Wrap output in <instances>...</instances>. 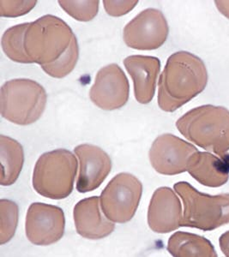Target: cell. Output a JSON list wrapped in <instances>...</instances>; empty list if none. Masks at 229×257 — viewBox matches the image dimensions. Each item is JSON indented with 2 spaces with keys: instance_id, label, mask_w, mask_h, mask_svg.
I'll list each match as a JSON object with an SVG mask.
<instances>
[{
  "instance_id": "3957f363",
  "label": "cell",
  "mask_w": 229,
  "mask_h": 257,
  "mask_svg": "<svg viewBox=\"0 0 229 257\" xmlns=\"http://www.w3.org/2000/svg\"><path fill=\"white\" fill-rule=\"evenodd\" d=\"M75 37L65 21L55 16H43L29 24L24 35V51L32 64L41 68L49 66L67 53Z\"/></svg>"
},
{
  "instance_id": "ac0fdd59",
  "label": "cell",
  "mask_w": 229,
  "mask_h": 257,
  "mask_svg": "<svg viewBox=\"0 0 229 257\" xmlns=\"http://www.w3.org/2000/svg\"><path fill=\"white\" fill-rule=\"evenodd\" d=\"M1 181L3 186L15 184L24 162V148L18 141L4 135L0 136Z\"/></svg>"
},
{
  "instance_id": "cb8c5ba5",
  "label": "cell",
  "mask_w": 229,
  "mask_h": 257,
  "mask_svg": "<svg viewBox=\"0 0 229 257\" xmlns=\"http://www.w3.org/2000/svg\"><path fill=\"white\" fill-rule=\"evenodd\" d=\"M138 4V1H112V0H104L103 6L106 13L111 17L119 18L121 16L126 15L133 11Z\"/></svg>"
},
{
  "instance_id": "30bf717a",
  "label": "cell",
  "mask_w": 229,
  "mask_h": 257,
  "mask_svg": "<svg viewBox=\"0 0 229 257\" xmlns=\"http://www.w3.org/2000/svg\"><path fill=\"white\" fill-rule=\"evenodd\" d=\"M65 219L61 208L36 202L27 213L26 236L36 245H50L61 239L65 232Z\"/></svg>"
},
{
  "instance_id": "ffe728a7",
  "label": "cell",
  "mask_w": 229,
  "mask_h": 257,
  "mask_svg": "<svg viewBox=\"0 0 229 257\" xmlns=\"http://www.w3.org/2000/svg\"><path fill=\"white\" fill-rule=\"evenodd\" d=\"M0 242L5 244L15 235L18 222V207L15 202L2 199L0 201Z\"/></svg>"
},
{
  "instance_id": "9a60e30c",
  "label": "cell",
  "mask_w": 229,
  "mask_h": 257,
  "mask_svg": "<svg viewBox=\"0 0 229 257\" xmlns=\"http://www.w3.org/2000/svg\"><path fill=\"white\" fill-rule=\"evenodd\" d=\"M74 221L77 233L88 239H100L114 231V223L103 213L99 197L81 200L75 206Z\"/></svg>"
},
{
  "instance_id": "5bb4252c",
  "label": "cell",
  "mask_w": 229,
  "mask_h": 257,
  "mask_svg": "<svg viewBox=\"0 0 229 257\" xmlns=\"http://www.w3.org/2000/svg\"><path fill=\"white\" fill-rule=\"evenodd\" d=\"M133 81L137 101L148 104L156 93V82L161 70V61L152 56L132 55L123 61Z\"/></svg>"
},
{
  "instance_id": "277c9868",
  "label": "cell",
  "mask_w": 229,
  "mask_h": 257,
  "mask_svg": "<svg viewBox=\"0 0 229 257\" xmlns=\"http://www.w3.org/2000/svg\"><path fill=\"white\" fill-rule=\"evenodd\" d=\"M77 164L76 156L67 149L45 153L35 166L33 187L47 198H66L73 190Z\"/></svg>"
},
{
  "instance_id": "7a4b0ae2",
  "label": "cell",
  "mask_w": 229,
  "mask_h": 257,
  "mask_svg": "<svg viewBox=\"0 0 229 257\" xmlns=\"http://www.w3.org/2000/svg\"><path fill=\"white\" fill-rule=\"evenodd\" d=\"M176 127L183 137L207 152L221 157L229 151V111L223 106L191 109L177 120Z\"/></svg>"
},
{
  "instance_id": "2e32d148",
  "label": "cell",
  "mask_w": 229,
  "mask_h": 257,
  "mask_svg": "<svg viewBox=\"0 0 229 257\" xmlns=\"http://www.w3.org/2000/svg\"><path fill=\"white\" fill-rule=\"evenodd\" d=\"M189 174L207 187H220L229 179V168L219 157L209 152L194 154L187 166Z\"/></svg>"
},
{
  "instance_id": "4fadbf2b",
  "label": "cell",
  "mask_w": 229,
  "mask_h": 257,
  "mask_svg": "<svg viewBox=\"0 0 229 257\" xmlns=\"http://www.w3.org/2000/svg\"><path fill=\"white\" fill-rule=\"evenodd\" d=\"M182 206L175 192L161 187L153 194L148 211V224L157 233L175 231L182 224Z\"/></svg>"
},
{
  "instance_id": "d4e9b609",
  "label": "cell",
  "mask_w": 229,
  "mask_h": 257,
  "mask_svg": "<svg viewBox=\"0 0 229 257\" xmlns=\"http://www.w3.org/2000/svg\"><path fill=\"white\" fill-rule=\"evenodd\" d=\"M219 244L225 256L229 257V231L224 232L219 238Z\"/></svg>"
},
{
  "instance_id": "4316f807",
  "label": "cell",
  "mask_w": 229,
  "mask_h": 257,
  "mask_svg": "<svg viewBox=\"0 0 229 257\" xmlns=\"http://www.w3.org/2000/svg\"><path fill=\"white\" fill-rule=\"evenodd\" d=\"M219 158L223 161L224 163L226 164L229 168V151H227L225 155H222L221 157H219Z\"/></svg>"
},
{
  "instance_id": "44dd1931",
  "label": "cell",
  "mask_w": 229,
  "mask_h": 257,
  "mask_svg": "<svg viewBox=\"0 0 229 257\" xmlns=\"http://www.w3.org/2000/svg\"><path fill=\"white\" fill-rule=\"evenodd\" d=\"M78 58H79V47H78L76 37H75L67 53H65L59 61L51 64L49 66L42 67V70H44L48 76L60 79L68 76L74 70V68L76 67Z\"/></svg>"
},
{
  "instance_id": "8fae6325",
  "label": "cell",
  "mask_w": 229,
  "mask_h": 257,
  "mask_svg": "<svg viewBox=\"0 0 229 257\" xmlns=\"http://www.w3.org/2000/svg\"><path fill=\"white\" fill-rule=\"evenodd\" d=\"M129 95V81L123 70L116 64H108L98 71L89 91L92 102L106 111L123 107Z\"/></svg>"
},
{
  "instance_id": "5b68a950",
  "label": "cell",
  "mask_w": 229,
  "mask_h": 257,
  "mask_svg": "<svg viewBox=\"0 0 229 257\" xmlns=\"http://www.w3.org/2000/svg\"><path fill=\"white\" fill-rule=\"evenodd\" d=\"M173 188L184 205L181 226L213 231L229 224V194L211 196L186 182H179Z\"/></svg>"
},
{
  "instance_id": "52a82bcc",
  "label": "cell",
  "mask_w": 229,
  "mask_h": 257,
  "mask_svg": "<svg viewBox=\"0 0 229 257\" xmlns=\"http://www.w3.org/2000/svg\"><path fill=\"white\" fill-rule=\"evenodd\" d=\"M143 184L135 176L120 173L109 182L100 197L105 216L113 223L128 222L135 215L141 200Z\"/></svg>"
},
{
  "instance_id": "e0dca14e",
  "label": "cell",
  "mask_w": 229,
  "mask_h": 257,
  "mask_svg": "<svg viewBox=\"0 0 229 257\" xmlns=\"http://www.w3.org/2000/svg\"><path fill=\"white\" fill-rule=\"evenodd\" d=\"M168 250L173 257H218L209 240L185 231H177L169 237Z\"/></svg>"
},
{
  "instance_id": "9c48e42d",
  "label": "cell",
  "mask_w": 229,
  "mask_h": 257,
  "mask_svg": "<svg viewBox=\"0 0 229 257\" xmlns=\"http://www.w3.org/2000/svg\"><path fill=\"white\" fill-rule=\"evenodd\" d=\"M198 152L196 147L172 134L159 136L150 148V164L162 175H178L187 172L189 160Z\"/></svg>"
},
{
  "instance_id": "603a6c76",
  "label": "cell",
  "mask_w": 229,
  "mask_h": 257,
  "mask_svg": "<svg viewBox=\"0 0 229 257\" xmlns=\"http://www.w3.org/2000/svg\"><path fill=\"white\" fill-rule=\"evenodd\" d=\"M37 1H0V15L3 18H18L26 15L36 7Z\"/></svg>"
},
{
  "instance_id": "7c38bea8",
  "label": "cell",
  "mask_w": 229,
  "mask_h": 257,
  "mask_svg": "<svg viewBox=\"0 0 229 257\" xmlns=\"http://www.w3.org/2000/svg\"><path fill=\"white\" fill-rule=\"evenodd\" d=\"M79 160L76 190L90 192L100 187L112 169V161L104 150L92 144H81L74 149Z\"/></svg>"
},
{
  "instance_id": "d6986e66",
  "label": "cell",
  "mask_w": 229,
  "mask_h": 257,
  "mask_svg": "<svg viewBox=\"0 0 229 257\" xmlns=\"http://www.w3.org/2000/svg\"><path fill=\"white\" fill-rule=\"evenodd\" d=\"M29 24L12 27L4 33L1 45L4 53L12 61L21 64H32L24 51V35Z\"/></svg>"
},
{
  "instance_id": "484cf974",
  "label": "cell",
  "mask_w": 229,
  "mask_h": 257,
  "mask_svg": "<svg viewBox=\"0 0 229 257\" xmlns=\"http://www.w3.org/2000/svg\"><path fill=\"white\" fill-rule=\"evenodd\" d=\"M214 5L220 13H221L225 18L229 19V1L216 0V1H214Z\"/></svg>"
},
{
  "instance_id": "7402d4cb",
  "label": "cell",
  "mask_w": 229,
  "mask_h": 257,
  "mask_svg": "<svg viewBox=\"0 0 229 257\" xmlns=\"http://www.w3.org/2000/svg\"><path fill=\"white\" fill-rule=\"evenodd\" d=\"M59 6L68 15L80 22L93 20L99 12L100 2L94 1H59Z\"/></svg>"
},
{
  "instance_id": "8992f818",
  "label": "cell",
  "mask_w": 229,
  "mask_h": 257,
  "mask_svg": "<svg viewBox=\"0 0 229 257\" xmlns=\"http://www.w3.org/2000/svg\"><path fill=\"white\" fill-rule=\"evenodd\" d=\"M0 94L2 117L18 125L36 123L47 105L45 88L33 80H10L1 87Z\"/></svg>"
},
{
  "instance_id": "6da1fadb",
  "label": "cell",
  "mask_w": 229,
  "mask_h": 257,
  "mask_svg": "<svg viewBox=\"0 0 229 257\" xmlns=\"http://www.w3.org/2000/svg\"><path fill=\"white\" fill-rule=\"evenodd\" d=\"M208 78L199 57L185 51L173 53L159 79V107L167 112L176 111L205 89Z\"/></svg>"
},
{
  "instance_id": "ba28073f",
  "label": "cell",
  "mask_w": 229,
  "mask_h": 257,
  "mask_svg": "<svg viewBox=\"0 0 229 257\" xmlns=\"http://www.w3.org/2000/svg\"><path fill=\"white\" fill-rule=\"evenodd\" d=\"M168 22L160 10H144L125 27L123 39L127 47L141 51L158 49L168 40Z\"/></svg>"
}]
</instances>
